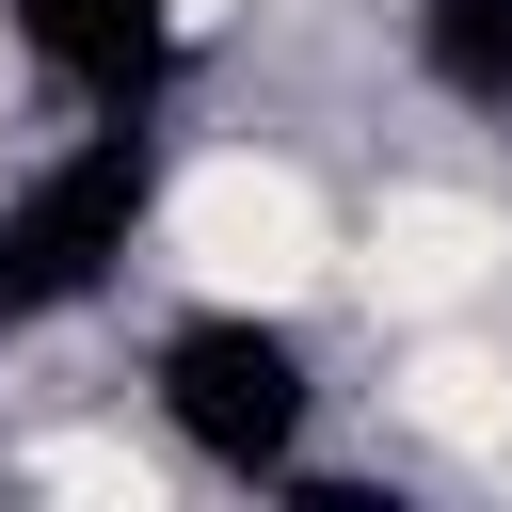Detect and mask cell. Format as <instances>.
I'll return each instance as SVG.
<instances>
[{
	"label": "cell",
	"mask_w": 512,
	"mask_h": 512,
	"mask_svg": "<svg viewBox=\"0 0 512 512\" xmlns=\"http://www.w3.org/2000/svg\"><path fill=\"white\" fill-rule=\"evenodd\" d=\"M160 224V112H96L80 144H48L16 192H0V336H48L80 320L128 240Z\"/></svg>",
	"instance_id": "6da1fadb"
},
{
	"label": "cell",
	"mask_w": 512,
	"mask_h": 512,
	"mask_svg": "<svg viewBox=\"0 0 512 512\" xmlns=\"http://www.w3.org/2000/svg\"><path fill=\"white\" fill-rule=\"evenodd\" d=\"M160 432L208 464V480H304V432H320V368L288 320L256 304H192L160 336Z\"/></svg>",
	"instance_id": "7a4b0ae2"
},
{
	"label": "cell",
	"mask_w": 512,
	"mask_h": 512,
	"mask_svg": "<svg viewBox=\"0 0 512 512\" xmlns=\"http://www.w3.org/2000/svg\"><path fill=\"white\" fill-rule=\"evenodd\" d=\"M416 64L464 112H512V0H416Z\"/></svg>",
	"instance_id": "277c9868"
},
{
	"label": "cell",
	"mask_w": 512,
	"mask_h": 512,
	"mask_svg": "<svg viewBox=\"0 0 512 512\" xmlns=\"http://www.w3.org/2000/svg\"><path fill=\"white\" fill-rule=\"evenodd\" d=\"M0 32L80 96V112H160L176 48H192V0H0Z\"/></svg>",
	"instance_id": "3957f363"
}]
</instances>
